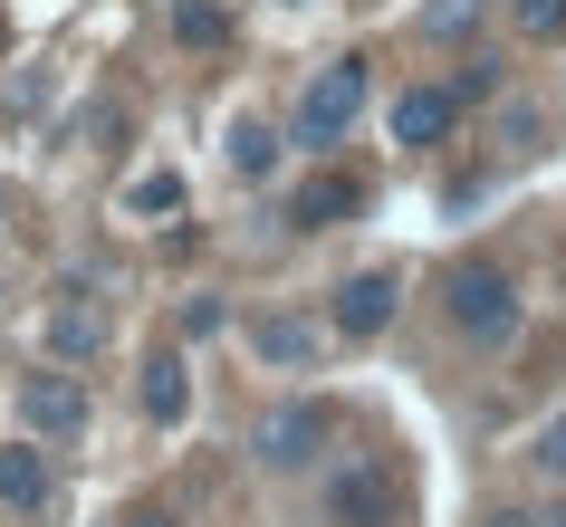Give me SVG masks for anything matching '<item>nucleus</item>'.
<instances>
[{
	"label": "nucleus",
	"instance_id": "1",
	"mask_svg": "<svg viewBox=\"0 0 566 527\" xmlns=\"http://www.w3.org/2000/svg\"><path fill=\"white\" fill-rule=\"evenodd\" d=\"M442 307H451V326L471 336V346H509L518 336V288H509V268H490V260H461L442 278Z\"/></svg>",
	"mask_w": 566,
	"mask_h": 527
},
{
	"label": "nucleus",
	"instance_id": "2",
	"mask_svg": "<svg viewBox=\"0 0 566 527\" xmlns=\"http://www.w3.org/2000/svg\"><path fill=\"white\" fill-rule=\"evenodd\" d=\"M356 116H365V59H336V67H317V77H307L298 116H289V145H307V154H336Z\"/></svg>",
	"mask_w": 566,
	"mask_h": 527
},
{
	"label": "nucleus",
	"instance_id": "3",
	"mask_svg": "<svg viewBox=\"0 0 566 527\" xmlns=\"http://www.w3.org/2000/svg\"><path fill=\"white\" fill-rule=\"evenodd\" d=\"M327 518H336V527H394V518H403L394 470H385V461H346V470L327 479Z\"/></svg>",
	"mask_w": 566,
	"mask_h": 527
},
{
	"label": "nucleus",
	"instance_id": "4",
	"mask_svg": "<svg viewBox=\"0 0 566 527\" xmlns=\"http://www.w3.org/2000/svg\"><path fill=\"white\" fill-rule=\"evenodd\" d=\"M20 422H30V441H67L77 422H87V393L67 375H30L20 383Z\"/></svg>",
	"mask_w": 566,
	"mask_h": 527
},
{
	"label": "nucleus",
	"instance_id": "5",
	"mask_svg": "<svg viewBox=\"0 0 566 527\" xmlns=\"http://www.w3.org/2000/svg\"><path fill=\"white\" fill-rule=\"evenodd\" d=\"M317 441H327V412H317V403H279V412L260 422V441H250V451H260L269 470H298Z\"/></svg>",
	"mask_w": 566,
	"mask_h": 527
},
{
	"label": "nucleus",
	"instance_id": "6",
	"mask_svg": "<svg viewBox=\"0 0 566 527\" xmlns=\"http://www.w3.org/2000/svg\"><path fill=\"white\" fill-rule=\"evenodd\" d=\"M394 268H356L346 288H336V336H385L394 326Z\"/></svg>",
	"mask_w": 566,
	"mask_h": 527
},
{
	"label": "nucleus",
	"instance_id": "7",
	"mask_svg": "<svg viewBox=\"0 0 566 527\" xmlns=\"http://www.w3.org/2000/svg\"><path fill=\"white\" fill-rule=\"evenodd\" d=\"M461 125V87H403L394 96V145H442Z\"/></svg>",
	"mask_w": 566,
	"mask_h": 527
},
{
	"label": "nucleus",
	"instance_id": "8",
	"mask_svg": "<svg viewBox=\"0 0 566 527\" xmlns=\"http://www.w3.org/2000/svg\"><path fill=\"white\" fill-rule=\"evenodd\" d=\"M317 346H327V326H317V317H289V307L250 326V355H260V365H317Z\"/></svg>",
	"mask_w": 566,
	"mask_h": 527
},
{
	"label": "nucleus",
	"instance_id": "9",
	"mask_svg": "<svg viewBox=\"0 0 566 527\" xmlns=\"http://www.w3.org/2000/svg\"><path fill=\"white\" fill-rule=\"evenodd\" d=\"M49 489H59V470H49V451H39V441L0 451V508H49Z\"/></svg>",
	"mask_w": 566,
	"mask_h": 527
},
{
	"label": "nucleus",
	"instance_id": "10",
	"mask_svg": "<svg viewBox=\"0 0 566 527\" xmlns=\"http://www.w3.org/2000/svg\"><path fill=\"white\" fill-rule=\"evenodd\" d=\"M346 211H365V182L356 173H317L298 202H289V221H298V231H327V221H346Z\"/></svg>",
	"mask_w": 566,
	"mask_h": 527
},
{
	"label": "nucleus",
	"instance_id": "11",
	"mask_svg": "<svg viewBox=\"0 0 566 527\" xmlns=\"http://www.w3.org/2000/svg\"><path fill=\"white\" fill-rule=\"evenodd\" d=\"M182 403H192V375H182V355H145V422H182Z\"/></svg>",
	"mask_w": 566,
	"mask_h": 527
},
{
	"label": "nucleus",
	"instance_id": "12",
	"mask_svg": "<svg viewBox=\"0 0 566 527\" xmlns=\"http://www.w3.org/2000/svg\"><path fill=\"white\" fill-rule=\"evenodd\" d=\"M174 39H182V49H221V39H231V20H221L211 0H174Z\"/></svg>",
	"mask_w": 566,
	"mask_h": 527
},
{
	"label": "nucleus",
	"instance_id": "13",
	"mask_svg": "<svg viewBox=\"0 0 566 527\" xmlns=\"http://www.w3.org/2000/svg\"><path fill=\"white\" fill-rule=\"evenodd\" d=\"M231 164H240V173H269V164H279V135H269V125H240V135H231Z\"/></svg>",
	"mask_w": 566,
	"mask_h": 527
},
{
	"label": "nucleus",
	"instance_id": "14",
	"mask_svg": "<svg viewBox=\"0 0 566 527\" xmlns=\"http://www.w3.org/2000/svg\"><path fill=\"white\" fill-rule=\"evenodd\" d=\"M471 20H480V0H432V10H422V30H432V39H461Z\"/></svg>",
	"mask_w": 566,
	"mask_h": 527
},
{
	"label": "nucleus",
	"instance_id": "15",
	"mask_svg": "<svg viewBox=\"0 0 566 527\" xmlns=\"http://www.w3.org/2000/svg\"><path fill=\"white\" fill-rule=\"evenodd\" d=\"M518 30L528 39H566V0H518Z\"/></svg>",
	"mask_w": 566,
	"mask_h": 527
},
{
	"label": "nucleus",
	"instance_id": "16",
	"mask_svg": "<svg viewBox=\"0 0 566 527\" xmlns=\"http://www.w3.org/2000/svg\"><path fill=\"white\" fill-rule=\"evenodd\" d=\"M125 202H135V211H174V202H182V173H145Z\"/></svg>",
	"mask_w": 566,
	"mask_h": 527
},
{
	"label": "nucleus",
	"instance_id": "17",
	"mask_svg": "<svg viewBox=\"0 0 566 527\" xmlns=\"http://www.w3.org/2000/svg\"><path fill=\"white\" fill-rule=\"evenodd\" d=\"M537 470H547V479H566V412L537 432Z\"/></svg>",
	"mask_w": 566,
	"mask_h": 527
},
{
	"label": "nucleus",
	"instance_id": "18",
	"mask_svg": "<svg viewBox=\"0 0 566 527\" xmlns=\"http://www.w3.org/2000/svg\"><path fill=\"white\" fill-rule=\"evenodd\" d=\"M537 125H547V116H537V106H509V116H500V135H509V145H518V154H528V145H537Z\"/></svg>",
	"mask_w": 566,
	"mask_h": 527
},
{
	"label": "nucleus",
	"instance_id": "19",
	"mask_svg": "<svg viewBox=\"0 0 566 527\" xmlns=\"http://www.w3.org/2000/svg\"><path fill=\"white\" fill-rule=\"evenodd\" d=\"M557 527H566V508H557Z\"/></svg>",
	"mask_w": 566,
	"mask_h": 527
}]
</instances>
